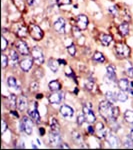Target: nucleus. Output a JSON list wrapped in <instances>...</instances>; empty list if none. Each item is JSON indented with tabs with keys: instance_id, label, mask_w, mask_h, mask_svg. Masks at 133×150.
Instances as JSON below:
<instances>
[{
	"instance_id": "nucleus-14",
	"label": "nucleus",
	"mask_w": 133,
	"mask_h": 150,
	"mask_svg": "<svg viewBox=\"0 0 133 150\" xmlns=\"http://www.w3.org/2000/svg\"><path fill=\"white\" fill-rule=\"evenodd\" d=\"M64 98L63 94L57 92H53L52 94H50L49 97H48V101L51 104H59L62 101V99Z\"/></svg>"
},
{
	"instance_id": "nucleus-3",
	"label": "nucleus",
	"mask_w": 133,
	"mask_h": 150,
	"mask_svg": "<svg viewBox=\"0 0 133 150\" xmlns=\"http://www.w3.org/2000/svg\"><path fill=\"white\" fill-rule=\"evenodd\" d=\"M30 53H31V57H32L33 61L35 62L36 65L40 66L41 64L44 63V55H43V52L40 49V47L38 46L33 47Z\"/></svg>"
},
{
	"instance_id": "nucleus-11",
	"label": "nucleus",
	"mask_w": 133,
	"mask_h": 150,
	"mask_svg": "<svg viewBox=\"0 0 133 150\" xmlns=\"http://www.w3.org/2000/svg\"><path fill=\"white\" fill-rule=\"evenodd\" d=\"M33 59L32 57L31 58H24V59L21 60L20 62H19V66H20V68L22 69V71L24 72H28L29 70L32 68V65H33Z\"/></svg>"
},
{
	"instance_id": "nucleus-28",
	"label": "nucleus",
	"mask_w": 133,
	"mask_h": 150,
	"mask_svg": "<svg viewBox=\"0 0 133 150\" xmlns=\"http://www.w3.org/2000/svg\"><path fill=\"white\" fill-rule=\"evenodd\" d=\"M28 32H29V30H27V28H26L24 25H22V26H20V28L17 29V31H16L15 33L18 37L23 38V37H26V36H27Z\"/></svg>"
},
{
	"instance_id": "nucleus-55",
	"label": "nucleus",
	"mask_w": 133,
	"mask_h": 150,
	"mask_svg": "<svg viewBox=\"0 0 133 150\" xmlns=\"http://www.w3.org/2000/svg\"><path fill=\"white\" fill-rule=\"evenodd\" d=\"M11 114H13L14 116H15L16 118H18V114H17V113L15 112V111H11Z\"/></svg>"
},
{
	"instance_id": "nucleus-4",
	"label": "nucleus",
	"mask_w": 133,
	"mask_h": 150,
	"mask_svg": "<svg viewBox=\"0 0 133 150\" xmlns=\"http://www.w3.org/2000/svg\"><path fill=\"white\" fill-rule=\"evenodd\" d=\"M116 54L119 58H128L130 56V47L123 43H118L115 46Z\"/></svg>"
},
{
	"instance_id": "nucleus-37",
	"label": "nucleus",
	"mask_w": 133,
	"mask_h": 150,
	"mask_svg": "<svg viewBox=\"0 0 133 150\" xmlns=\"http://www.w3.org/2000/svg\"><path fill=\"white\" fill-rule=\"evenodd\" d=\"M14 4L16 5V7L19 9V10H24L25 9V3H24V0H13Z\"/></svg>"
},
{
	"instance_id": "nucleus-19",
	"label": "nucleus",
	"mask_w": 133,
	"mask_h": 150,
	"mask_svg": "<svg viewBox=\"0 0 133 150\" xmlns=\"http://www.w3.org/2000/svg\"><path fill=\"white\" fill-rule=\"evenodd\" d=\"M118 87H119L120 90L122 91H129L130 88V82L128 79L122 78L120 80H118Z\"/></svg>"
},
{
	"instance_id": "nucleus-20",
	"label": "nucleus",
	"mask_w": 133,
	"mask_h": 150,
	"mask_svg": "<svg viewBox=\"0 0 133 150\" xmlns=\"http://www.w3.org/2000/svg\"><path fill=\"white\" fill-rule=\"evenodd\" d=\"M18 60H19L18 53L16 52V50L12 49L10 51V54H9V61H10V64L14 67L15 65H17Z\"/></svg>"
},
{
	"instance_id": "nucleus-2",
	"label": "nucleus",
	"mask_w": 133,
	"mask_h": 150,
	"mask_svg": "<svg viewBox=\"0 0 133 150\" xmlns=\"http://www.w3.org/2000/svg\"><path fill=\"white\" fill-rule=\"evenodd\" d=\"M28 30H29V34H30V36L34 40L39 41L43 38L44 32H43V30L40 28V26L36 25V24H30V25L28 26Z\"/></svg>"
},
{
	"instance_id": "nucleus-33",
	"label": "nucleus",
	"mask_w": 133,
	"mask_h": 150,
	"mask_svg": "<svg viewBox=\"0 0 133 150\" xmlns=\"http://www.w3.org/2000/svg\"><path fill=\"white\" fill-rule=\"evenodd\" d=\"M8 102L10 103V106L12 108L17 107V98L14 94H11L10 96H8Z\"/></svg>"
},
{
	"instance_id": "nucleus-25",
	"label": "nucleus",
	"mask_w": 133,
	"mask_h": 150,
	"mask_svg": "<svg viewBox=\"0 0 133 150\" xmlns=\"http://www.w3.org/2000/svg\"><path fill=\"white\" fill-rule=\"evenodd\" d=\"M92 59H93L94 62H96V63H103V62L105 61L104 55L99 51H96L95 53H94L93 56H92Z\"/></svg>"
},
{
	"instance_id": "nucleus-56",
	"label": "nucleus",
	"mask_w": 133,
	"mask_h": 150,
	"mask_svg": "<svg viewBox=\"0 0 133 150\" xmlns=\"http://www.w3.org/2000/svg\"><path fill=\"white\" fill-rule=\"evenodd\" d=\"M42 97H43L42 94H37V96H36V98H37V99H41Z\"/></svg>"
},
{
	"instance_id": "nucleus-15",
	"label": "nucleus",
	"mask_w": 133,
	"mask_h": 150,
	"mask_svg": "<svg viewBox=\"0 0 133 150\" xmlns=\"http://www.w3.org/2000/svg\"><path fill=\"white\" fill-rule=\"evenodd\" d=\"M27 107H28L27 98H26L24 95L18 96V97H17V108H18V110L24 111V110L27 109Z\"/></svg>"
},
{
	"instance_id": "nucleus-49",
	"label": "nucleus",
	"mask_w": 133,
	"mask_h": 150,
	"mask_svg": "<svg viewBox=\"0 0 133 150\" xmlns=\"http://www.w3.org/2000/svg\"><path fill=\"white\" fill-rule=\"evenodd\" d=\"M87 131L90 133V134H93L94 131H95V128H94L92 125H89V126L87 127Z\"/></svg>"
},
{
	"instance_id": "nucleus-51",
	"label": "nucleus",
	"mask_w": 133,
	"mask_h": 150,
	"mask_svg": "<svg viewBox=\"0 0 133 150\" xmlns=\"http://www.w3.org/2000/svg\"><path fill=\"white\" fill-rule=\"evenodd\" d=\"M26 1H27V4L29 6H32L35 4V0H26Z\"/></svg>"
},
{
	"instance_id": "nucleus-44",
	"label": "nucleus",
	"mask_w": 133,
	"mask_h": 150,
	"mask_svg": "<svg viewBox=\"0 0 133 150\" xmlns=\"http://www.w3.org/2000/svg\"><path fill=\"white\" fill-rule=\"evenodd\" d=\"M58 5H69L71 4V0H57Z\"/></svg>"
},
{
	"instance_id": "nucleus-53",
	"label": "nucleus",
	"mask_w": 133,
	"mask_h": 150,
	"mask_svg": "<svg viewBox=\"0 0 133 150\" xmlns=\"http://www.w3.org/2000/svg\"><path fill=\"white\" fill-rule=\"evenodd\" d=\"M58 62H59L60 65H65V64H66V61H65V60H62V59H58Z\"/></svg>"
},
{
	"instance_id": "nucleus-30",
	"label": "nucleus",
	"mask_w": 133,
	"mask_h": 150,
	"mask_svg": "<svg viewBox=\"0 0 133 150\" xmlns=\"http://www.w3.org/2000/svg\"><path fill=\"white\" fill-rule=\"evenodd\" d=\"M105 96H106V99L113 104L117 101V95H116V93L112 92V91H107V92L105 93Z\"/></svg>"
},
{
	"instance_id": "nucleus-52",
	"label": "nucleus",
	"mask_w": 133,
	"mask_h": 150,
	"mask_svg": "<svg viewBox=\"0 0 133 150\" xmlns=\"http://www.w3.org/2000/svg\"><path fill=\"white\" fill-rule=\"evenodd\" d=\"M39 133H40L41 136H43V135L45 134V130H44V128L40 127V128H39Z\"/></svg>"
},
{
	"instance_id": "nucleus-1",
	"label": "nucleus",
	"mask_w": 133,
	"mask_h": 150,
	"mask_svg": "<svg viewBox=\"0 0 133 150\" xmlns=\"http://www.w3.org/2000/svg\"><path fill=\"white\" fill-rule=\"evenodd\" d=\"M113 108H114L113 103H111L110 101H108L106 99V100L101 101L100 104H99L98 109L100 115L107 121V120L111 119V118H114L113 117Z\"/></svg>"
},
{
	"instance_id": "nucleus-45",
	"label": "nucleus",
	"mask_w": 133,
	"mask_h": 150,
	"mask_svg": "<svg viewBox=\"0 0 133 150\" xmlns=\"http://www.w3.org/2000/svg\"><path fill=\"white\" fill-rule=\"evenodd\" d=\"M34 75L36 76V78L37 79H39V78H41V77L43 76V70H39V69H37L36 71L34 72Z\"/></svg>"
},
{
	"instance_id": "nucleus-34",
	"label": "nucleus",
	"mask_w": 133,
	"mask_h": 150,
	"mask_svg": "<svg viewBox=\"0 0 133 150\" xmlns=\"http://www.w3.org/2000/svg\"><path fill=\"white\" fill-rule=\"evenodd\" d=\"M116 95H117V100L120 101V102H125L128 98L127 95L125 94V91H122V90H120L118 93H116Z\"/></svg>"
},
{
	"instance_id": "nucleus-22",
	"label": "nucleus",
	"mask_w": 133,
	"mask_h": 150,
	"mask_svg": "<svg viewBox=\"0 0 133 150\" xmlns=\"http://www.w3.org/2000/svg\"><path fill=\"white\" fill-rule=\"evenodd\" d=\"M48 67H49L50 69H51L52 72H54V73H56L58 71V68H59V62H58V60H55L53 59V58H50L49 60H48Z\"/></svg>"
},
{
	"instance_id": "nucleus-9",
	"label": "nucleus",
	"mask_w": 133,
	"mask_h": 150,
	"mask_svg": "<svg viewBox=\"0 0 133 150\" xmlns=\"http://www.w3.org/2000/svg\"><path fill=\"white\" fill-rule=\"evenodd\" d=\"M53 27H54L55 31L58 33H64L65 32V27H66V23H65V20L62 17L57 18L56 20L54 21V24H53Z\"/></svg>"
},
{
	"instance_id": "nucleus-5",
	"label": "nucleus",
	"mask_w": 133,
	"mask_h": 150,
	"mask_svg": "<svg viewBox=\"0 0 133 150\" xmlns=\"http://www.w3.org/2000/svg\"><path fill=\"white\" fill-rule=\"evenodd\" d=\"M21 129L23 130L26 134L30 135L33 132V120L31 118L27 117H23L22 121H21Z\"/></svg>"
},
{
	"instance_id": "nucleus-42",
	"label": "nucleus",
	"mask_w": 133,
	"mask_h": 150,
	"mask_svg": "<svg viewBox=\"0 0 133 150\" xmlns=\"http://www.w3.org/2000/svg\"><path fill=\"white\" fill-rule=\"evenodd\" d=\"M72 138H73L74 140H75L76 142H78V143H80L81 142V135L79 134L77 131H73L72 132Z\"/></svg>"
},
{
	"instance_id": "nucleus-47",
	"label": "nucleus",
	"mask_w": 133,
	"mask_h": 150,
	"mask_svg": "<svg viewBox=\"0 0 133 150\" xmlns=\"http://www.w3.org/2000/svg\"><path fill=\"white\" fill-rule=\"evenodd\" d=\"M118 115H119V108L117 106H114V108H113V117L117 119Z\"/></svg>"
},
{
	"instance_id": "nucleus-24",
	"label": "nucleus",
	"mask_w": 133,
	"mask_h": 150,
	"mask_svg": "<svg viewBox=\"0 0 133 150\" xmlns=\"http://www.w3.org/2000/svg\"><path fill=\"white\" fill-rule=\"evenodd\" d=\"M50 128H51V131H53V132L59 133V131H60L59 123H58L57 119L55 117H51V119H50Z\"/></svg>"
},
{
	"instance_id": "nucleus-27",
	"label": "nucleus",
	"mask_w": 133,
	"mask_h": 150,
	"mask_svg": "<svg viewBox=\"0 0 133 150\" xmlns=\"http://www.w3.org/2000/svg\"><path fill=\"white\" fill-rule=\"evenodd\" d=\"M29 116H30L31 119H32L33 121H35L36 123L40 122V115H39V113H38L37 108H36V107L33 110L29 111Z\"/></svg>"
},
{
	"instance_id": "nucleus-32",
	"label": "nucleus",
	"mask_w": 133,
	"mask_h": 150,
	"mask_svg": "<svg viewBox=\"0 0 133 150\" xmlns=\"http://www.w3.org/2000/svg\"><path fill=\"white\" fill-rule=\"evenodd\" d=\"M123 144H124V146L127 147V148H132L133 147V139L130 137V135H127V136L124 137V139H123Z\"/></svg>"
},
{
	"instance_id": "nucleus-29",
	"label": "nucleus",
	"mask_w": 133,
	"mask_h": 150,
	"mask_svg": "<svg viewBox=\"0 0 133 150\" xmlns=\"http://www.w3.org/2000/svg\"><path fill=\"white\" fill-rule=\"evenodd\" d=\"M124 120L128 124H133V111L126 110L124 112Z\"/></svg>"
},
{
	"instance_id": "nucleus-21",
	"label": "nucleus",
	"mask_w": 133,
	"mask_h": 150,
	"mask_svg": "<svg viewBox=\"0 0 133 150\" xmlns=\"http://www.w3.org/2000/svg\"><path fill=\"white\" fill-rule=\"evenodd\" d=\"M107 77L109 78V80L116 82V72H115V67L113 65H108L107 66Z\"/></svg>"
},
{
	"instance_id": "nucleus-26",
	"label": "nucleus",
	"mask_w": 133,
	"mask_h": 150,
	"mask_svg": "<svg viewBox=\"0 0 133 150\" xmlns=\"http://www.w3.org/2000/svg\"><path fill=\"white\" fill-rule=\"evenodd\" d=\"M7 84H8V86L10 87L11 89H14V90H19V87H18V84H17V80H16L14 77H8L7 78Z\"/></svg>"
},
{
	"instance_id": "nucleus-12",
	"label": "nucleus",
	"mask_w": 133,
	"mask_h": 150,
	"mask_svg": "<svg viewBox=\"0 0 133 150\" xmlns=\"http://www.w3.org/2000/svg\"><path fill=\"white\" fill-rule=\"evenodd\" d=\"M94 128H95L96 135L98 138H105L107 136V131H106V128L102 122H97Z\"/></svg>"
},
{
	"instance_id": "nucleus-38",
	"label": "nucleus",
	"mask_w": 133,
	"mask_h": 150,
	"mask_svg": "<svg viewBox=\"0 0 133 150\" xmlns=\"http://www.w3.org/2000/svg\"><path fill=\"white\" fill-rule=\"evenodd\" d=\"M85 121H86V118H85L84 113H79L78 116H77V124H78L79 126H81Z\"/></svg>"
},
{
	"instance_id": "nucleus-13",
	"label": "nucleus",
	"mask_w": 133,
	"mask_h": 150,
	"mask_svg": "<svg viewBox=\"0 0 133 150\" xmlns=\"http://www.w3.org/2000/svg\"><path fill=\"white\" fill-rule=\"evenodd\" d=\"M60 113L61 115L65 118H71L74 115V109L72 107H70L69 105H62L60 107Z\"/></svg>"
},
{
	"instance_id": "nucleus-31",
	"label": "nucleus",
	"mask_w": 133,
	"mask_h": 150,
	"mask_svg": "<svg viewBox=\"0 0 133 150\" xmlns=\"http://www.w3.org/2000/svg\"><path fill=\"white\" fill-rule=\"evenodd\" d=\"M107 122L109 123L110 129L112 130V131H116V130H118V128H119V124H118L116 118H111V119L107 120Z\"/></svg>"
},
{
	"instance_id": "nucleus-46",
	"label": "nucleus",
	"mask_w": 133,
	"mask_h": 150,
	"mask_svg": "<svg viewBox=\"0 0 133 150\" xmlns=\"http://www.w3.org/2000/svg\"><path fill=\"white\" fill-rule=\"evenodd\" d=\"M109 11H110V13L112 14V15H117V12H118V9L116 8V6H111L109 7Z\"/></svg>"
},
{
	"instance_id": "nucleus-39",
	"label": "nucleus",
	"mask_w": 133,
	"mask_h": 150,
	"mask_svg": "<svg viewBox=\"0 0 133 150\" xmlns=\"http://www.w3.org/2000/svg\"><path fill=\"white\" fill-rule=\"evenodd\" d=\"M7 46H8V40L4 37V35L1 36V51L4 52V50L6 49Z\"/></svg>"
},
{
	"instance_id": "nucleus-36",
	"label": "nucleus",
	"mask_w": 133,
	"mask_h": 150,
	"mask_svg": "<svg viewBox=\"0 0 133 150\" xmlns=\"http://www.w3.org/2000/svg\"><path fill=\"white\" fill-rule=\"evenodd\" d=\"M125 72H126L128 77H133V65L128 62L126 64V67H125Z\"/></svg>"
},
{
	"instance_id": "nucleus-7",
	"label": "nucleus",
	"mask_w": 133,
	"mask_h": 150,
	"mask_svg": "<svg viewBox=\"0 0 133 150\" xmlns=\"http://www.w3.org/2000/svg\"><path fill=\"white\" fill-rule=\"evenodd\" d=\"M88 18L86 15L84 14H79L76 18V26L78 27L80 30H85L88 26Z\"/></svg>"
},
{
	"instance_id": "nucleus-50",
	"label": "nucleus",
	"mask_w": 133,
	"mask_h": 150,
	"mask_svg": "<svg viewBox=\"0 0 133 150\" xmlns=\"http://www.w3.org/2000/svg\"><path fill=\"white\" fill-rule=\"evenodd\" d=\"M57 147H58V148H66V149H69L70 148V147L66 143H62V145H58Z\"/></svg>"
},
{
	"instance_id": "nucleus-35",
	"label": "nucleus",
	"mask_w": 133,
	"mask_h": 150,
	"mask_svg": "<svg viewBox=\"0 0 133 150\" xmlns=\"http://www.w3.org/2000/svg\"><path fill=\"white\" fill-rule=\"evenodd\" d=\"M85 88L89 91H94V89L97 88V86H95L93 80H87L85 82Z\"/></svg>"
},
{
	"instance_id": "nucleus-16",
	"label": "nucleus",
	"mask_w": 133,
	"mask_h": 150,
	"mask_svg": "<svg viewBox=\"0 0 133 150\" xmlns=\"http://www.w3.org/2000/svg\"><path fill=\"white\" fill-rule=\"evenodd\" d=\"M112 40L113 38L111 35L105 34V33H100L99 34V41H100V43L103 46H109L110 43L112 42Z\"/></svg>"
},
{
	"instance_id": "nucleus-41",
	"label": "nucleus",
	"mask_w": 133,
	"mask_h": 150,
	"mask_svg": "<svg viewBox=\"0 0 133 150\" xmlns=\"http://www.w3.org/2000/svg\"><path fill=\"white\" fill-rule=\"evenodd\" d=\"M67 51H68L70 56H74V55L76 54V48H75V45H73V44L69 45V46L67 47Z\"/></svg>"
},
{
	"instance_id": "nucleus-18",
	"label": "nucleus",
	"mask_w": 133,
	"mask_h": 150,
	"mask_svg": "<svg viewBox=\"0 0 133 150\" xmlns=\"http://www.w3.org/2000/svg\"><path fill=\"white\" fill-rule=\"evenodd\" d=\"M106 140H107V142L109 143V145L112 147V148H116V147H118V139L114 134H112V133H108L107 136H106Z\"/></svg>"
},
{
	"instance_id": "nucleus-54",
	"label": "nucleus",
	"mask_w": 133,
	"mask_h": 150,
	"mask_svg": "<svg viewBox=\"0 0 133 150\" xmlns=\"http://www.w3.org/2000/svg\"><path fill=\"white\" fill-rule=\"evenodd\" d=\"M130 137H131V138L133 139V126L131 127V129H130Z\"/></svg>"
},
{
	"instance_id": "nucleus-23",
	"label": "nucleus",
	"mask_w": 133,
	"mask_h": 150,
	"mask_svg": "<svg viewBox=\"0 0 133 150\" xmlns=\"http://www.w3.org/2000/svg\"><path fill=\"white\" fill-rule=\"evenodd\" d=\"M48 87H49L50 91H52V92H57V91H60V89H61V84L57 80H52L49 82Z\"/></svg>"
},
{
	"instance_id": "nucleus-17",
	"label": "nucleus",
	"mask_w": 133,
	"mask_h": 150,
	"mask_svg": "<svg viewBox=\"0 0 133 150\" xmlns=\"http://www.w3.org/2000/svg\"><path fill=\"white\" fill-rule=\"evenodd\" d=\"M129 23L128 22H122L118 26V31H119L121 36H127L129 34Z\"/></svg>"
},
{
	"instance_id": "nucleus-48",
	"label": "nucleus",
	"mask_w": 133,
	"mask_h": 150,
	"mask_svg": "<svg viewBox=\"0 0 133 150\" xmlns=\"http://www.w3.org/2000/svg\"><path fill=\"white\" fill-rule=\"evenodd\" d=\"M1 124H2V127H1V134H3V133L5 132L6 128H7V124H6V122L4 121V120H2V121H1Z\"/></svg>"
},
{
	"instance_id": "nucleus-43",
	"label": "nucleus",
	"mask_w": 133,
	"mask_h": 150,
	"mask_svg": "<svg viewBox=\"0 0 133 150\" xmlns=\"http://www.w3.org/2000/svg\"><path fill=\"white\" fill-rule=\"evenodd\" d=\"M1 62H2V68H5L7 65H8V57L5 54L1 55Z\"/></svg>"
},
{
	"instance_id": "nucleus-6",
	"label": "nucleus",
	"mask_w": 133,
	"mask_h": 150,
	"mask_svg": "<svg viewBox=\"0 0 133 150\" xmlns=\"http://www.w3.org/2000/svg\"><path fill=\"white\" fill-rule=\"evenodd\" d=\"M83 113L84 115H85V118H86V121L88 123H93L95 122L96 120V116L95 114H94V112L92 111V109H91L90 106L88 105H84L83 106Z\"/></svg>"
},
{
	"instance_id": "nucleus-10",
	"label": "nucleus",
	"mask_w": 133,
	"mask_h": 150,
	"mask_svg": "<svg viewBox=\"0 0 133 150\" xmlns=\"http://www.w3.org/2000/svg\"><path fill=\"white\" fill-rule=\"evenodd\" d=\"M48 141H49V143L51 144V145L58 146V145L61 143L62 139H61V136H60L58 132L50 131L49 135H48Z\"/></svg>"
},
{
	"instance_id": "nucleus-57",
	"label": "nucleus",
	"mask_w": 133,
	"mask_h": 150,
	"mask_svg": "<svg viewBox=\"0 0 133 150\" xmlns=\"http://www.w3.org/2000/svg\"><path fill=\"white\" fill-rule=\"evenodd\" d=\"M131 87H133V82H131Z\"/></svg>"
},
{
	"instance_id": "nucleus-8",
	"label": "nucleus",
	"mask_w": 133,
	"mask_h": 150,
	"mask_svg": "<svg viewBox=\"0 0 133 150\" xmlns=\"http://www.w3.org/2000/svg\"><path fill=\"white\" fill-rule=\"evenodd\" d=\"M15 47H16V50L22 55H28L29 53H30L28 45L26 44V42L23 40H18L15 44Z\"/></svg>"
},
{
	"instance_id": "nucleus-40",
	"label": "nucleus",
	"mask_w": 133,
	"mask_h": 150,
	"mask_svg": "<svg viewBox=\"0 0 133 150\" xmlns=\"http://www.w3.org/2000/svg\"><path fill=\"white\" fill-rule=\"evenodd\" d=\"M39 88V84H38L37 81H32L30 83V90L31 92H36Z\"/></svg>"
}]
</instances>
